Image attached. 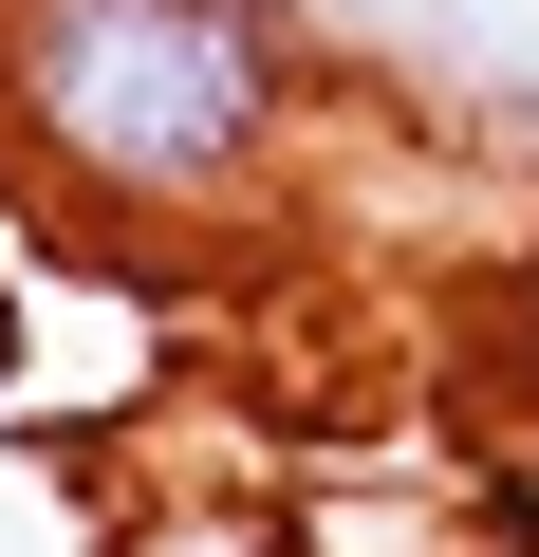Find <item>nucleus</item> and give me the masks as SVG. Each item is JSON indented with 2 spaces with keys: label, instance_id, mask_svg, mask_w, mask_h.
<instances>
[{
  "label": "nucleus",
  "instance_id": "f257e3e1",
  "mask_svg": "<svg viewBox=\"0 0 539 557\" xmlns=\"http://www.w3.org/2000/svg\"><path fill=\"white\" fill-rule=\"evenodd\" d=\"M0 131L112 223H223L298 131L280 0H0Z\"/></svg>",
  "mask_w": 539,
  "mask_h": 557
},
{
  "label": "nucleus",
  "instance_id": "f03ea898",
  "mask_svg": "<svg viewBox=\"0 0 539 557\" xmlns=\"http://www.w3.org/2000/svg\"><path fill=\"white\" fill-rule=\"evenodd\" d=\"M112 557H298V539H260V520H205V502H168V520H131Z\"/></svg>",
  "mask_w": 539,
  "mask_h": 557
}]
</instances>
